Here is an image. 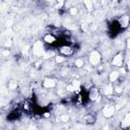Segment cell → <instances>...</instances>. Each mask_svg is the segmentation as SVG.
I'll return each instance as SVG.
<instances>
[{"label":"cell","mask_w":130,"mask_h":130,"mask_svg":"<svg viewBox=\"0 0 130 130\" xmlns=\"http://www.w3.org/2000/svg\"><path fill=\"white\" fill-rule=\"evenodd\" d=\"M56 55H55V52L53 51V50H48V51H46L45 53H44V55L42 56L43 57V59H45V60H47V59H51L52 57H55Z\"/></svg>","instance_id":"ac0fdd59"},{"label":"cell","mask_w":130,"mask_h":130,"mask_svg":"<svg viewBox=\"0 0 130 130\" xmlns=\"http://www.w3.org/2000/svg\"><path fill=\"white\" fill-rule=\"evenodd\" d=\"M57 79L55 78H51V77H46L43 80V86L47 89H51V88H55L57 86Z\"/></svg>","instance_id":"52a82bcc"},{"label":"cell","mask_w":130,"mask_h":130,"mask_svg":"<svg viewBox=\"0 0 130 130\" xmlns=\"http://www.w3.org/2000/svg\"><path fill=\"white\" fill-rule=\"evenodd\" d=\"M87 98L90 102H98L100 101L101 99V92H100V89L98 87H90L89 90H88V93H87Z\"/></svg>","instance_id":"277c9868"},{"label":"cell","mask_w":130,"mask_h":130,"mask_svg":"<svg viewBox=\"0 0 130 130\" xmlns=\"http://www.w3.org/2000/svg\"><path fill=\"white\" fill-rule=\"evenodd\" d=\"M44 117H46V118H48V117H50V113H48V112H46V113H45V115H44Z\"/></svg>","instance_id":"4dcf8cb0"},{"label":"cell","mask_w":130,"mask_h":130,"mask_svg":"<svg viewBox=\"0 0 130 130\" xmlns=\"http://www.w3.org/2000/svg\"><path fill=\"white\" fill-rule=\"evenodd\" d=\"M69 14H70L71 16H76V15L78 14V9H77V7H75V6L70 7V8H69Z\"/></svg>","instance_id":"7402d4cb"},{"label":"cell","mask_w":130,"mask_h":130,"mask_svg":"<svg viewBox=\"0 0 130 130\" xmlns=\"http://www.w3.org/2000/svg\"><path fill=\"white\" fill-rule=\"evenodd\" d=\"M64 4H65V0H57V2L55 4V8L56 9H61V8H63Z\"/></svg>","instance_id":"603a6c76"},{"label":"cell","mask_w":130,"mask_h":130,"mask_svg":"<svg viewBox=\"0 0 130 130\" xmlns=\"http://www.w3.org/2000/svg\"><path fill=\"white\" fill-rule=\"evenodd\" d=\"M9 55H10V51H9L8 48H4V49H2V51H1V56H2L3 58H7Z\"/></svg>","instance_id":"cb8c5ba5"},{"label":"cell","mask_w":130,"mask_h":130,"mask_svg":"<svg viewBox=\"0 0 130 130\" xmlns=\"http://www.w3.org/2000/svg\"><path fill=\"white\" fill-rule=\"evenodd\" d=\"M80 121H82L85 124H93L95 122V118L91 114H85L80 118Z\"/></svg>","instance_id":"7c38bea8"},{"label":"cell","mask_w":130,"mask_h":130,"mask_svg":"<svg viewBox=\"0 0 130 130\" xmlns=\"http://www.w3.org/2000/svg\"><path fill=\"white\" fill-rule=\"evenodd\" d=\"M65 62V56L63 55H57L55 56V63L56 64H62Z\"/></svg>","instance_id":"44dd1931"},{"label":"cell","mask_w":130,"mask_h":130,"mask_svg":"<svg viewBox=\"0 0 130 130\" xmlns=\"http://www.w3.org/2000/svg\"><path fill=\"white\" fill-rule=\"evenodd\" d=\"M11 45H12V41H11L10 39H7V40L4 42V44H3L4 48H8V49L11 47Z\"/></svg>","instance_id":"d4e9b609"},{"label":"cell","mask_w":130,"mask_h":130,"mask_svg":"<svg viewBox=\"0 0 130 130\" xmlns=\"http://www.w3.org/2000/svg\"><path fill=\"white\" fill-rule=\"evenodd\" d=\"M111 64H112V66L117 67V68H120V67L124 66V53L118 52L117 54H115L112 58Z\"/></svg>","instance_id":"3957f363"},{"label":"cell","mask_w":130,"mask_h":130,"mask_svg":"<svg viewBox=\"0 0 130 130\" xmlns=\"http://www.w3.org/2000/svg\"><path fill=\"white\" fill-rule=\"evenodd\" d=\"M119 73H120V75H125L126 74V71H127V68H125L124 66H122V67H120L119 68Z\"/></svg>","instance_id":"4316f807"},{"label":"cell","mask_w":130,"mask_h":130,"mask_svg":"<svg viewBox=\"0 0 130 130\" xmlns=\"http://www.w3.org/2000/svg\"><path fill=\"white\" fill-rule=\"evenodd\" d=\"M59 52H60L61 55H63V56H65V57H67V56H72V55L74 54V50H73V48L70 47V46H62V47H60Z\"/></svg>","instance_id":"ba28073f"},{"label":"cell","mask_w":130,"mask_h":130,"mask_svg":"<svg viewBox=\"0 0 130 130\" xmlns=\"http://www.w3.org/2000/svg\"><path fill=\"white\" fill-rule=\"evenodd\" d=\"M83 4H84V7L86 8V10L88 12H91L93 10V4H92L91 0H83Z\"/></svg>","instance_id":"2e32d148"},{"label":"cell","mask_w":130,"mask_h":130,"mask_svg":"<svg viewBox=\"0 0 130 130\" xmlns=\"http://www.w3.org/2000/svg\"><path fill=\"white\" fill-rule=\"evenodd\" d=\"M125 45H126V48H127V50H129V51H130V38H128V39L126 40V43H125Z\"/></svg>","instance_id":"83f0119b"},{"label":"cell","mask_w":130,"mask_h":130,"mask_svg":"<svg viewBox=\"0 0 130 130\" xmlns=\"http://www.w3.org/2000/svg\"><path fill=\"white\" fill-rule=\"evenodd\" d=\"M71 84H72L73 87H74V92H79V90H80V88H81V82H80L79 80H77V79H74V80L71 82Z\"/></svg>","instance_id":"e0dca14e"},{"label":"cell","mask_w":130,"mask_h":130,"mask_svg":"<svg viewBox=\"0 0 130 130\" xmlns=\"http://www.w3.org/2000/svg\"><path fill=\"white\" fill-rule=\"evenodd\" d=\"M126 68H127V70H128V71H130V56H129V58L127 59V63H126Z\"/></svg>","instance_id":"f546056e"},{"label":"cell","mask_w":130,"mask_h":130,"mask_svg":"<svg viewBox=\"0 0 130 130\" xmlns=\"http://www.w3.org/2000/svg\"><path fill=\"white\" fill-rule=\"evenodd\" d=\"M74 66L76 68H82L84 66V60L81 58H77L74 60Z\"/></svg>","instance_id":"ffe728a7"},{"label":"cell","mask_w":130,"mask_h":130,"mask_svg":"<svg viewBox=\"0 0 130 130\" xmlns=\"http://www.w3.org/2000/svg\"><path fill=\"white\" fill-rule=\"evenodd\" d=\"M103 94L104 95H106V96H108V98H111L115 92H114V86L112 85V83L110 82V83H108V84H106L105 86H104V88H103Z\"/></svg>","instance_id":"9c48e42d"},{"label":"cell","mask_w":130,"mask_h":130,"mask_svg":"<svg viewBox=\"0 0 130 130\" xmlns=\"http://www.w3.org/2000/svg\"><path fill=\"white\" fill-rule=\"evenodd\" d=\"M12 23H13V20H12V19L7 20V21H6V27H10V26L12 25Z\"/></svg>","instance_id":"f1b7e54d"},{"label":"cell","mask_w":130,"mask_h":130,"mask_svg":"<svg viewBox=\"0 0 130 130\" xmlns=\"http://www.w3.org/2000/svg\"><path fill=\"white\" fill-rule=\"evenodd\" d=\"M20 1H22V0H20Z\"/></svg>","instance_id":"d6a6232c"},{"label":"cell","mask_w":130,"mask_h":130,"mask_svg":"<svg viewBox=\"0 0 130 130\" xmlns=\"http://www.w3.org/2000/svg\"><path fill=\"white\" fill-rule=\"evenodd\" d=\"M58 120H59L61 123H68L69 120H70V116H69L68 114H66V113H62V114H60Z\"/></svg>","instance_id":"9a60e30c"},{"label":"cell","mask_w":130,"mask_h":130,"mask_svg":"<svg viewBox=\"0 0 130 130\" xmlns=\"http://www.w3.org/2000/svg\"><path fill=\"white\" fill-rule=\"evenodd\" d=\"M120 127L123 128V129H128V128H130V112H128V113L125 114L124 118H123L122 121H121Z\"/></svg>","instance_id":"30bf717a"},{"label":"cell","mask_w":130,"mask_h":130,"mask_svg":"<svg viewBox=\"0 0 130 130\" xmlns=\"http://www.w3.org/2000/svg\"><path fill=\"white\" fill-rule=\"evenodd\" d=\"M46 51L44 50V47H43V44L41 41H38L34 44L32 46V54L36 55V56H43L44 53Z\"/></svg>","instance_id":"5b68a950"},{"label":"cell","mask_w":130,"mask_h":130,"mask_svg":"<svg viewBox=\"0 0 130 130\" xmlns=\"http://www.w3.org/2000/svg\"><path fill=\"white\" fill-rule=\"evenodd\" d=\"M123 91H124V86L122 84H115L114 85V92L116 94L119 95V94L123 93Z\"/></svg>","instance_id":"d6986e66"},{"label":"cell","mask_w":130,"mask_h":130,"mask_svg":"<svg viewBox=\"0 0 130 130\" xmlns=\"http://www.w3.org/2000/svg\"><path fill=\"white\" fill-rule=\"evenodd\" d=\"M18 86V82L14 79H10L8 82H7V87L9 90H15Z\"/></svg>","instance_id":"5bb4252c"},{"label":"cell","mask_w":130,"mask_h":130,"mask_svg":"<svg viewBox=\"0 0 130 130\" xmlns=\"http://www.w3.org/2000/svg\"><path fill=\"white\" fill-rule=\"evenodd\" d=\"M109 82L111 83H115L117 82V80L120 78V73L118 70H112L110 73H109Z\"/></svg>","instance_id":"8fae6325"},{"label":"cell","mask_w":130,"mask_h":130,"mask_svg":"<svg viewBox=\"0 0 130 130\" xmlns=\"http://www.w3.org/2000/svg\"><path fill=\"white\" fill-rule=\"evenodd\" d=\"M88 62L91 66H99L102 62V55L98 50H92L88 55Z\"/></svg>","instance_id":"6da1fadb"},{"label":"cell","mask_w":130,"mask_h":130,"mask_svg":"<svg viewBox=\"0 0 130 130\" xmlns=\"http://www.w3.org/2000/svg\"><path fill=\"white\" fill-rule=\"evenodd\" d=\"M129 96H130V90H129Z\"/></svg>","instance_id":"1f68e13d"},{"label":"cell","mask_w":130,"mask_h":130,"mask_svg":"<svg viewBox=\"0 0 130 130\" xmlns=\"http://www.w3.org/2000/svg\"><path fill=\"white\" fill-rule=\"evenodd\" d=\"M43 41H44L46 44L52 45V44H54V43L57 41V39H56V37H55V36H53L52 34H47V35H45V36H44Z\"/></svg>","instance_id":"4fadbf2b"},{"label":"cell","mask_w":130,"mask_h":130,"mask_svg":"<svg viewBox=\"0 0 130 130\" xmlns=\"http://www.w3.org/2000/svg\"><path fill=\"white\" fill-rule=\"evenodd\" d=\"M118 24L121 28H127L130 24V16L128 14H123L118 18Z\"/></svg>","instance_id":"8992f818"},{"label":"cell","mask_w":130,"mask_h":130,"mask_svg":"<svg viewBox=\"0 0 130 130\" xmlns=\"http://www.w3.org/2000/svg\"><path fill=\"white\" fill-rule=\"evenodd\" d=\"M65 90H67L68 92H74V87H73V85L70 83V84H67V85L65 86Z\"/></svg>","instance_id":"484cf974"},{"label":"cell","mask_w":130,"mask_h":130,"mask_svg":"<svg viewBox=\"0 0 130 130\" xmlns=\"http://www.w3.org/2000/svg\"><path fill=\"white\" fill-rule=\"evenodd\" d=\"M102 113H103V116L107 119H110V118L114 117V115L116 113L115 105L114 104H106L102 109Z\"/></svg>","instance_id":"7a4b0ae2"}]
</instances>
